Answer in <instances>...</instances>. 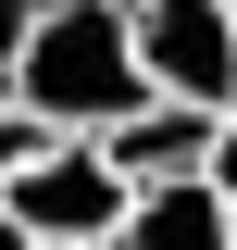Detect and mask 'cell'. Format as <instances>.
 Segmentation results:
<instances>
[{
  "label": "cell",
  "instance_id": "cell-1",
  "mask_svg": "<svg viewBox=\"0 0 237 250\" xmlns=\"http://www.w3.org/2000/svg\"><path fill=\"white\" fill-rule=\"evenodd\" d=\"M13 100H25L50 138H100V125L138 113V38H125V0H38L25 50H13Z\"/></svg>",
  "mask_w": 237,
  "mask_h": 250
},
{
  "label": "cell",
  "instance_id": "cell-2",
  "mask_svg": "<svg viewBox=\"0 0 237 250\" xmlns=\"http://www.w3.org/2000/svg\"><path fill=\"white\" fill-rule=\"evenodd\" d=\"M138 38V88L187 113H237V13L225 0H125Z\"/></svg>",
  "mask_w": 237,
  "mask_h": 250
},
{
  "label": "cell",
  "instance_id": "cell-3",
  "mask_svg": "<svg viewBox=\"0 0 237 250\" xmlns=\"http://www.w3.org/2000/svg\"><path fill=\"white\" fill-rule=\"evenodd\" d=\"M0 200H13V225H25V238H113L138 188L100 163V138H50V150L0 188Z\"/></svg>",
  "mask_w": 237,
  "mask_h": 250
},
{
  "label": "cell",
  "instance_id": "cell-4",
  "mask_svg": "<svg viewBox=\"0 0 237 250\" xmlns=\"http://www.w3.org/2000/svg\"><path fill=\"white\" fill-rule=\"evenodd\" d=\"M212 138H225V113H187V100H138L125 125H100V163H113L125 188H175L212 163Z\"/></svg>",
  "mask_w": 237,
  "mask_h": 250
},
{
  "label": "cell",
  "instance_id": "cell-5",
  "mask_svg": "<svg viewBox=\"0 0 237 250\" xmlns=\"http://www.w3.org/2000/svg\"><path fill=\"white\" fill-rule=\"evenodd\" d=\"M113 250H237V213L212 200V175H175V188H138L125 200Z\"/></svg>",
  "mask_w": 237,
  "mask_h": 250
},
{
  "label": "cell",
  "instance_id": "cell-6",
  "mask_svg": "<svg viewBox=\"0 0 237 250\" xmlns=\"http://www.w3.org/2000/svg\"><path fill=\"white\" fill-rule=\"evenodd\" d=\"M38 150H50V125H38V113H25V100L0 88V188L25 175V163H38Z\"/></svg>",
  "mask_w": 237,
  "mask_h": 250
},
{
  "label": "cell",
  "instance_id": "cell-7",
  "mask_svg": "<svg viewBox=\"0 0 237 250\" xmlns=\"http://www.w3.org/2000/svg\"><path fill=\"white\" fill-rule=\"evenodd\" d=\"M200 175H212V200L237 213V113H225V138H212V163H200Z\"/></svg>",
  "mask_w": 237,
  "mask_h": 250
},
{
  "label": "cell",
  "instance_id": "cell-8",
  "mask_svg": "<svg viewBox=\"0 0 237 250\" xmlns=\"http://www.w3.org/2000/svg\"><path fill=\"white\" fill-rule=\"evenodd\" d=\"M25 25H38V0H0V88H13V50H25Z\"/></svg>",
  "mask_w": 237,
  "mask_h": 250
},
{
  "label": "cell",
  "instance_id": "cell-9",
  "mask_svg": "<svg viewBox=\"0 0 237 250\" xmlns=\"http://www.w3.org/2000/svg\"><path fill=\"white\" fill-rule=\"evenodd\" d=\"M0 250H38V238H25V225H13V200H0Z\"/></svg>",
  "mask_w": 237,
  "mask_h": 250
},
{
  "label": "cell",
  "instance_id": "cell-10",
  "mask_svg": "<svg viewBox=\"0 0 237 250\" xmlns=\"http://www.w3.org/2000/svg\"><path fill=\"white\" fill-rule=\"evenodd\" d=\"M38 250H113V238H38Z\"/></svg>",
  "mask_w": 237,
  "mask_h": 250
},
{
  "label": "cell",
  "instance_id": "cell-11",
  "mask_svg": "<svg viewBox=\"0 0 237 250\" xmlns=\"http://www.w3.org/2000/svg\"><path fill=\"white\" fill-rule=\"evenodd\" d=\"M225 13H237V0H225Z\"/></svg>",
  "mask_w": 237,
  "mask_h": 250
}]
</instances>
